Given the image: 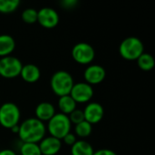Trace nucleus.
<instances>
[{
	"mask_svg": "<svg viewBox=\"0 0 155 155\" xmlns=\"http://www.w3.org/2000/svg\"><path fill=\"white\" fill-rule=\"evenodd\" d=\"M45 124L35 117H33L25 120L19 124V132L17 134L23 143H38L45 137Z\"/></svg>",
	"mask_w": 155,
	"mask_h": 155,
	"instance_id": "f257e3e1",
	"label": "nucleus"
},
{
	"mask_svg": "<svg viewBox=\"0 0 155 155\" xmlns=\"http://www.w3.org/2000/svg\"><path fill=\"white\" fill-rule=\"evenodd\" d=\"M74 84V78L71 74L64 70L55 72L50 80V86L52 91L59 97L68 95Z\"/></svg>",
	"mask_w": 155,
	"mask_h": 155,
	"instance_id": "f03ea898",
	"label": "nucleus"
},
{
	"mask_svg": "<svg viewBox=\"0 0 155 155\" xmlns=\"http://www.w3.org/2000/svg\"><path fill=\"white\" fill-rule=\"evenodd\" d=\"M72 124L68 115L64 114H55L47 124V131L50 136L62 140L67 134L71 133Z\"/></svg>",
	"mask_w": 155,
	"mask_h": 155,
	"instance_id": "7ed1b4c3",
	"label": "nucleus"
},
{
	"mask_svg": "<svg viewBox=\"0 0 155 155\" xmlns=\"http://www.w3.org/2000/svg\"><path fill=\"white\" fill-rule=\"evenodd\" d=\"M144 46L143 42L135 36H129L123 40L119 46L121 56L128 61H134L143 54Z\"/></svg>",
	"mask_w": 155,
	"mask_h": 155,
	"instance_id": "20e7f679",
	"label": "nucleus"
},
{
	"mask_svg": "<svg viewBox=\"0 0 155 155\" xmlns=\"http://www.w3.org/2000/svg\"><path fill=\"white\" fill-rule=\"evenodd\" d=\"M20 118V109L15 104L7 102L0 106V125L4 128L11 129L13 126L17 125Z\"/></svg>",
	"mask_w": 155,
	"mask_h": 155,
	"instance_id": "39448f33",
	"label": "nucleus"
},
{
	"mask_svg": "<svg viewBox=\"0 0 155 155\" xmlns=\"http://www.w3.org/2000/svg\"><path fill=\"white\" fill-rule=\"evenodd\" d=\"M23 67L22 62L12 55L0 58V75L4 78L11 79L20 75Z\"/></svg>",
	"mask_w": 155,
	"mask_h": 155,
	"instance_id": "423d86ee",
	"label": "nucleus"
},
{
	"mask_svg": "<svg viewBox=\"0 0 155 155\" xmlns=\"http://www.w3.org/2000/svg\"><path fill=\"white\" fill-rule=\"evenodd\" d=\"M95 56L94 47L87 43L81 42L76 44L72 49L73 59L80 64H91Z\"/></svg>",
	"mask_w": 155,
	"mask_h": 155,
	"instance_id": "0eeeda50",
	"label": "nucleus"
},
{
	"mask_svg": "<svg viewBox=\"0 0 155 155\" xmlns=\"http://www.w3.org/2000/svg\"><path fill=\"white\" fill-rule=\"evenodd\" d=\"M69 95L76 104H85L91 101L94 96V88L85 82L76 83L73 85Z\"/></svg>",
	"mask_w": 155,
	"mask_h": 155,
	"instance_id": "6e6552de",
	"label": "nucleus"
},
{
	"mask_svg": "<svg viewBox=\"0 0 155 155\" xmlns=\"http://www.w3.org/2000/svg\"><path fill=\"white\" fill-rule=\"evenodd\" d=\"M37 22L45 28H54L59 23V15L54 8L43 7L37 11Z\"/></svg>",
	"mask_w": 155,
	"mask_h": 155,
	"instance_id": "1a4fd4ad",
	"label": "nucleus"
},
{
	"mask_svg": "<svg viewBox=\"0 0 155 155\" xmlns=\"http://www.w3.org/2000/svg\"><path fill=\"white\" fill-rule=\"evenodd\" d=\"M106 76L105 69L99 64H90L86 67L84 73V77L85 83L89 84L90 85L98 84L102 83Z\"/></svg>",
	"mask_w": 155,
	"mask_h": 155,
	"instance_id": "9d476101",
	"label": "nucleus"
},
{
	"mask_svg": "<svg viewBox=\"0 0 155 155\" xmlns=\"http://www.w3.org/2000/svg\"><path fill=\"white\" fill-rule=\"evenodd\" d=\"M83 112H84V121H86L92 125L98 124L103 119L104 114V107L102 106V104L96 102L89 103L85 106Z\"/></svg>",
	"mask_w": 155,
	"mask_h": 155,
	"instance_id": "9b49d317",
	"label": "nucleus"
},
{
	"mask_svg": "<svg viewBox=\"0 0 155 155\" xmlns=\"http://www.w3.org/2000/svg\"><path fill=\"white\" fill-rule=\"evenodd\" d=\"M38 145L42 155H55L62 148V141L53 136H45Z\"/></svg>",
	"mask_w": 155,
	"mask_h": 155,
	"instance_id": "f8f14e48",
	"label": "nucleus"
},
{
	"mask_svg": "<svg viewBox=\"0 0 155 155\" xmlns=\"http://www.w3.org/2000/svg\"><path fill=\"white\" fill-rule=\"evenodd\" d=\"M35 118L41 122H48L56 113L54 106L49 102H42L40 103L35 111Z\"/></svg>",
	"mask_w": 155,
	"mask_h": 155,
	"instance_id": "ddd939ff",
	"label": "nucleus"
},
{
	"mask_svg": "<svg viewBox=\"0 0 155 155\" xmlns=\"http://www.w3.org/2000/svg\"><path fill=\"white\" fill-rule=\"evenodd\" d=\"M20 76L25 82L29 84H34L40 79L41 71L37 65L33 64H27L23 65L20 73Z\"/></svg>",
	"mask_w": 155,
	"mask_h": 155,
	"instance_id": "4468645a",
	"label": "nucleus"
},
{
	"mask_svg": "<svg viewBox=\"0 0 155 155\" xmlns=\"http://www.w3.org/2000/svg\"><path fill=\"white\" fill-rule=\"evenodd\" d=\"M15 48V41L10 35H0V57L10 55Z\"/></svg>",
	"mask_w": 155,
	"mask_h": 155,
	"instance_id": "2eb2a0df",
	"label": "nucleus"
},
{
	"mask_svg": "<svg viewBox=\"0 0 155 155\" xmlns=\"http://www.w3.org/2000/svg\"><path fill=\"white\" fill-rule=\"evenodd\" d=\"M94 153L93 146L84 140L76 141L71 146L72 155H93Z\"/></svg>",
	"mask_w": 155,
	"mask_h": 155,
	"instance_id": "dca6fc26",
	"label": "nucleus"
},
{
	"mask_svg": "<svg viewBox=\"0 0 155 155\" xmlns=\"http://www.w3.org/2000/svg\"><path fill=\"white\" fill-rule=\"evenodd\" d=\"M76 103L74 100L68 94L59 97L58 100V108L61 111V114L69 115L73 111L76 109Z\"/></svg>",
	"mask_w": 155,
	"mask_h": 155,
	"instance_id": "f3484780",
	"label": "nucleus"
},
{
	"mask_svg": "<svg viewBox=\"0 0 155 155\" xmlns=\"http://www.w3.org/2000/svg\"><path fill=\"white\" fill-rule=\"evenodd\" d=\"M136 61L139 68H141L143 71H150L154 67V58L150 54L143 53L139 56V58Z\"/></svg>",
	"mask_w": 155,
	"mask_h": 155,
	"instance_id": "a211bd4d",
	"label": "nucleus"
},
{
	"mask_svg": "<svg viewBox=\"0 0 155 155\" xmlns=\"http://www.w3.org/2000/svg\"><path fill=\"white\" fill-rule=\"evenodd\" d=\"M92 130H93L92 124H90L86 121H83L80 124H75V127H74L75 134L78 137H81V138L88 137L92 134Z\"/></svg>",
	"mask_w": 155,
	"mask_h": 155,
	"instance_id": "6ab92c4d",
	"label": "nucleus"
},
{
	"mask_svg": "<svg viewBox=\"0 0 155 155\" xmlns=\"http://www.w3.org/2000/svg\"><path fill=\"white\" fill-rule=\"evenodd\" d=\"M20 5L19 0H0V13L9 14L17 9Z\"/></svg>",
	"mask_w": 155,
	"mask_h": 155,
	"instance_id": "aec40b11",
	"label": "nucleus"
},
{
	"mask_svg": "<svg viewBox=\"0 0 155 155\" xmlns=\"http://www.w3.org/2000/svg\"><path fill=\"white\" fill-rule=\"evenodd\" d=\"M21 155H42L38 143H23L20 148Z\"/></svg>",
	"mask_w": 155,
	"mask_h": 155,
	"instance_id": "412c9836",
	"label": "nucleus"
},
{
	"mask_svg": "<svg viewBox=\"0 0 155 155\" xmlns=\"http://www.w3.org/2000/svg\"><path fill=\"white\" fill-rule=\"evenodd\" d=\"M21 17L26 24H35L37 22V11L34 8H26L22 12Z\"/></svg>",
	"mask_w": 155,
	"mask_h": 155,
	"instance_id": "4be33fe9",
	"label": "nucleus"
},
{
	"mask_svg": "<svg viewBox=\"0 0 155 155\" xmlns=\"http://www.w3.org/2000/svg\"><path fill=\"white\" fill-rule=\"evenodd\" d=\"M68 117H69L71 124H78L81 122L84 121V112H83V110H80V109H75L74 111H73L68 115Z\"/></svg>",
	"mask_w": 155,
	"mask_h": 155,
	"instance_id": "5701e85b",
	"label": "nucleus"
},
{
	"mask_svg": "<svg viewBox=\"0 0 155 155\" xmlns=\"http://www.w3.org/2000/svg\"><path fill=\"white\" fill-rule=\"evenodd\" d=\"M62 140L64 141V143L66 145H69V146L74 145V143L77 141V140H76V136H75L74 134H72V133L67 134Z\"/></svg>",
	"mask_w": 155,
	"mask_h": 155,
	"instance_id": "b1692460",
	"label": "nucleus"
},
{
	"mask_svg": "<svg viewBox=\"0 0 155 155\" xmlns=\"http://www.w3.org/2000/svg\"><path fill=\"white\" fill-rule=\"evenodd\" d=\"M77 4L78 2L76 0H64L61 3V5L64 8H74Z\"/></svg>",
	"mask_w": 155,
	"mask_h": 155,
	"instance_id": "393cba45",
	"label": "nucleus"
},
{
	"mask_svg": "<svg viewBox=\"0 0 155 155\" xmlns=\"http://www.w3.org/2000/svg\"><path fill=\"white\" fill-rule=\"evenodd\" d=\"M93 155H117V153L110 149H100L94 152Z\"/></svg>",
	"mask_w": 155,
	"mask_h": 155,
	"instance_id": "a878e982",
	"label": "nucleus"
},
{
	"mask_svg": "<svg viewBox=\"0 0 155 155\" xmlns=\"http://www.w3.org/2000/svg\"><path fill=\"white\" fill-rule=\"evenodd\" d=\"M0 155H16V153L10 149H4L0 151Z\"/></svg>",
	"mask_w": 155,
	"mask_h": 155,
	"instance_id": "bb28decb",
	"label": "nucleus"
},
{
	"mask_svg": "<svg viewBox=\"0 0 155 155\" xmlns=\"http://www.w3.org/2000/svg\"><path fill=\"white\" fill-rule=\"evenodd\" d=\"M14 134H18V132H19V124H17V125H15V126H13L11 129H10Z\"/></svg>",
	"mask_w": 155,
	"mask_h": 155,
	"instance_id": "cd10ccee",
	"label": "nucleus"
}]
</instances>
